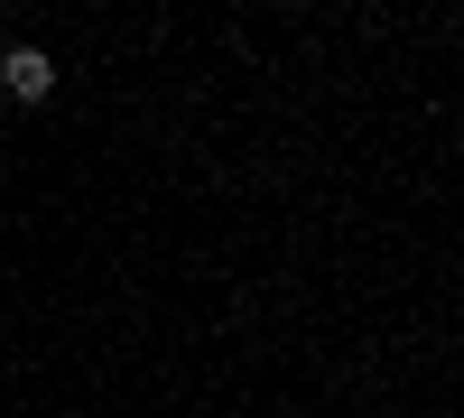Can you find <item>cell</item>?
I'll return each mask as SVG.
<instances>
[{
	"label": "cell",
	"mask_w": 464,
	"mask_h": 418,
	"mask_svg": "<svg viewBox=\"0 0 464 418\" xmlns=\"http://www.w3.org/2000/svg\"><path fill=\"white\" fill-rule=\"evenodd\" d=\"M0 93H10L19 112H37V102H56V56L37 47V37H19V47H0Z\"/></svg>",
	"instance_id": "obj_1"
}]
</instances>
